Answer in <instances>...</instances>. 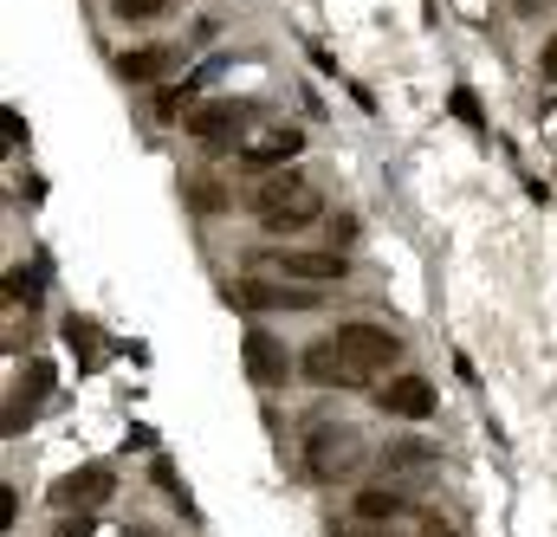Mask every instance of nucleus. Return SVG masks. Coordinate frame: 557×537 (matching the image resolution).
<instances>
[{"instance_id": "9b49d317", "label": "nucleus", "mask_w": 557, "mask_h": 537, "mask_svg": "<svg viewBox=\"0 0 557 537\" xmlns=\"http://www.w3.org/2000/svg\"><path fill=\"white\" fill-rule=\"evenodd\" d=\"M240 298H247V304H260V311H311L324 291H311V285H278V278H247V285H240Z\"/></svg>"}, {"instance_id": "6e6552de", "label": "nucleus", "mask_w": 557, "mask_h": 537, "mask_svg": "<svg viewBox=\"0 0 557 537\" xmlns=\"http://www.w3.org/2000/svg\"><path fill=\"white\" fill-rule=\"evenodd\" d=\"M104 499H111V473L104 466H78V473H65L52 486V505L59 512H98Z\"/></svg>"}, {"instance_id": "4468645a", "label": "nucleus", "mask_w": 557, "mask_h": 537, "mask_svg": "<svg viewBox=\"0 0 557 537\" xmlns=\"http://www.w3.org/2000/svg\"><path fill=\"white\" fill-rule=\"evenodd\" d=\"M169 0H117V20H156Z\"/></svg>"}, {"instance_id": "9d476101", "label": "nucleus", "mask_w": 557, "mask_h": 537, "mask_svg": "<svg viewBox=\"0 0 557 537\" xmlns=\"http://www.w3.org/2000/svg\"><path fill=\"white\" fill-rule=\"evenodd\" d=\"M305 149V130H292V124H278V130H260L240 142V155H247V168H292V155Z\"/></svg>"}, {"instance_id": "1a4fd4ad", "label": "nucleus", "mask_w": 557, "mask_h": 537, "mask_svg": "<svg viewBox=\"0 0 557 537\" xmlns=\"http://www.w3.org/2000/svg\"><path fill=\"white\" fill-rule=\"evenodd\" d=\"M376 408L396 414V421H428L434 414V383L428 376H396V383L376 389Z\"/></svg>"}, {"instance_id": "aec40b11", "label": "nucleus", "mask_w": 557, "mask_h": 537, "mask_svg": "<svg viewBox=\"0 0 557 537\" xmlns=\"http://www.w3.org/2000/svg\"><path fill=\"white\" fill-rule=\"evenodd\" d=\"M539 7H552V0H519V13H539Z\"/></svg>"}, {"instance_id": "f8f14e48", "label": "nucleus", "mask_w": 557, "mask_h": 537, "mask_svg": "<svg viewBox=\"0 0 557 537\" xmlns=\"http://www.w3.org/2000/svg\"><path fill=\"white\" fill-rule=\"evenodd\" d=\"M350 512H357V525H396L409 512V486H363L350 499Z\"/></svg>"}, {"instance_id": "20e7f679", "label": "nucleus", "mask_w": 557, "mask_h": 537, "mask_svg": "<svg viewBox=\"0 0 557 537\" xmlns=\"http://www.w3.org/2000/svg\"><path fill=\"white\" fill-rule=\"evenodd\" d=\"M357 427L350 421H318L311 434H305V466H311V479H337V473H350L357 466Z\"/></svg>"}, {"instance_id": "7ed1b4c3", "label": "nucleus", "mask_w": 557, "mask_h": 537, "mask_svg": "<svg viewBox=\"0 0 557 537\" xmlns=\"http://www.w3.org/2000/svg\"><path fill=\"white\" fill-rule=\"evenodd\" d=\"M331 344L344 350V363H350L363 383L389 376V370H396V357H403V337H396L389 324H370V317H357V324H337V330H331Z\"/></svg>"}, {"instance_id": "f3484780", "label": "nucleus", "mask_w": 557, "mask_h": 537, "mask_svg": "<svg viewBox=\"0 0 557 537\" xmlns=\"http://www.w3.org/2000/svg\"><path fill=\"white\" fill-rule=\"evenodd\" d=\"M52 537H91V512H78V519H65V525H59Z\"/></svg>"}, {"instance_id": "f257e3e1", "label": "nucleus", "mask_w": 557, "mask_h": 537, "mask_svg": "<svg viewBox=\"0 0 557 537\" xmlns=\"http://www.w3.org/2000/svg\"><path fill=\"white\" fill-rule=\"evenodd\" d=\"M247 208L260 214L267 234H298V227H311V221L324 214V188H318L305 168H273V175L253 182Z\"/></svg>"}, {"instance_id": "6ab92c4d", "label": "nucleus", "mask_w": 557, "mask_h": 537, "mask_svg": "<svg viewBox=\"0 0 557 537\" xmlns=\"http://www.w3.org/2000/svg\"><path fill=\"white\" fill-rule=\"evenodd\" d=\"M409 537H460V532H454V525H441V519H421Z\"/></svg>"}, {"instance_id": "0eeeda50", "label": "nucleus", "mask_w": 557, "mask_h": 537, "mask_svg": "<svg viewBox=\"0 0 557 537\" xmlns=\"http://www.w3.org/2000/svg\"><path fill=\"white\" fill-rule=\"evenodd\" d=\"M298 370H305V383H311V389H363V376L344 363V350H337L331 337H324V344H311V350L298 357Z\"/></svg>"}, {"instance_id": "ddd939ff", "label": "nucleus", "mask_w": 557, "mask_h": 537, "mask_svg": "<svg viewBox=\"0 0 557 537\" xmlns=\"http://www.w3.org/2000/svg\"><path fill=\"white\" fill-rule=\"evenodd\" d=\"M169 65H175V52H169V46H137V52H124V59H117V78H124V85H149V78H162Z\"/></svg>"}, {"instance_id": "a211bd4d", "label": "nucleus", "mask_w": 557, "mask_h": 537, "mask_svg": "<svg viewBox=\"0 0 557 537\" xmlns=\"http://www.w3.org/2000/svg\"><path fill=\"white\" fill-rule=\"evenodd\" d=\"M539 72H545V78H552V85H557V33H552V39H545V52H539Z\"/></svg>"}, {"instance_id": "dca6fc26", "label": "nucleus", "mask_w": 557, "mask_h": 537, "mask_svg": "<svg viewBox=\"0 0 557 537\" xmlns=\"http://www.w3.org/2000/svg\"><path fill=\"white\" fill-rule=\"evenodd\" d=\"M39 285H33V272H7V298H33Z\"/></svg>"}, {"instance_id": "2eb2a0df", "label": "nucleus", "mask_w": 557, "mask_h": 537, "mask_svg": "<svg viewBox=\"0 0 557 537\" xmlns=\"http://www.w3.org/2000/svg\"><path fill=\"white\" fill-rule=\"evenodd\" d=\"M20 525V499H13V486H0V532H13Z\"/></svg>"}, {"instance_id": "423d86ee", "label": "nucleus", "mask_w": 557, "mask_h": 537, "mask_svg": "<svg viewBox=\"0 0 557 537\" xmlns=\"http://www.w3.org/2000/svg\"><path fill=\"white\" fill-rule=\"evenodd\" d=\"M240 363H247V376L260 389H285V376H292V357H285V344L273 330H247L240 337Z\"/></svg>"}, {"instance_id": "f03ea898", "label": "nucleus", "mask_w": 557, "mask_h": 537, "mask_svg": "<svg viewBox=\"0 0 557 537\" xmlns=\"http://www.w3.org/2000/svg\"><path fill=\"white\" fill-rule=\"evenodd\" d=\"M247 272H253V278H285V285L324 291V285H344V278H350V260H344L337 247H278V253H253Z\"/></svg>"}, {"instance_id": "39448f33", "label": "nucleus", "mask_w": 557, "mask_h": 537, "mask_svg": "<svg viewBox=\"0 0 557 537\" xmlns=\"http://www.w3.org/2000/svg\"><path fill=\"white\" fill-rule=\"evenodd\" d=\"M247 117H253V104H240V98H214V104H201V111L188 117V136L208 142V149H227V142H247Z\"/></svg>"}]
</instances>
